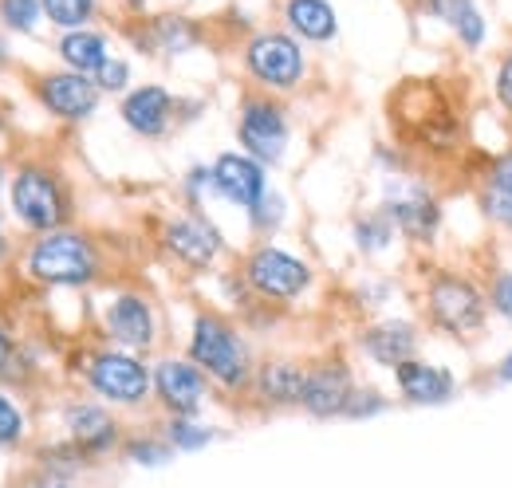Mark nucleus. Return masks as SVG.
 Listing matches in <instances>:
<instances>
[{
	"label": "nucleus",
	"instance_id": "f257e3e1",
	"mask_svg": "<svg viewBox=\"0 0 512 488\" xmlns=\"http://www.w3.org/2000/svg\"><path fill=\"white\" fill-rule=\"evenodd\" d=\"M190 359L225 390H241L253 378V355L245 339L217 315H197L190 335Z\"/></svg>",
	"mask_w": 512,
	"mask_h": 488
},
{
	"label": "nucleus",
	"instance_id": "f03ea898",
	"mask_svg": "<svg viewBox=\"0 0 512 488\" xmlns=\"http://www.w3.org/2000/svg\"><path fill=\"white\" fill-rule=\"evenodd\" d=\"M24 268L40 284H60V288H83L99 276V248L87 241L83 233L56 229L44 233L40 241L28 248Z\"/></svg>",
	"mask_w": 512,
	"mask_h": 488
},
{
	"label": "nucleus",
	"instance_id": "7ed1b4c3",
	"mask_svg": "<svg viewBox=\"0 0 512 488\" xmlns=\"http://www.w3.org/2000/svg\"><path fill=\"white\" fill-rule=\"evenodd\" d=\"M426 311L449 335H477L489 319V296L461 272H438L426 284Z\"/></svg>",
	"mask_w": 512,
	"mask_h": 488
},
{
	"label": "nucleus",
	"instance_id": "20e7f679",
	"mask_svg": "<svg viewBox=\"0 0 512 488\" xmlns=\"http://www.w3.org/2000/svg\"><path fill=\"white\" fill-rule=\"evenodd\" d=\"M12 209L32 233H56L67 221V189L44 166H24L12 178Z\"/></svg>",
	"mask_w": 512,
	"mask_h": 488
},
{
	"label": "nucleus",
	"instance_id": "39448f33",
	"mask_svg": "<svg viewBox=\"0 0 512 488\" xmlns=\"http://www.w3.org/2000/svg\"><path fill=\"white\" fill-rule=\"evenodd\" d=\"M245 67L260 87L292 91L304 79V48L288 32H256L245 48Z\"/></svg>",
	"mask_w": 512,
	"mask_h": 488
},
{
	"label": "nucleus",
	"instance_id": "423d86ee",
	"mask_svg": "<svg viewBox=\"0 0 512 488\" xmlns=\"http://www.w3.org/2000/svg\"><path fill=\"white\" fill-rule=\"evenodd\" d=\"M87 382L99 398L115 402V406H138L154 394V374L146 363H138V355L130 351H103L87 366Z\"/></svg>",
	"mask_w": 512,
	"mask_h": 488
},
{
	"label": "nucleus",
	"instance_id": "0eeeda50",
	"mask_svg": "<svg viewBox=\"0 0 512 488\" xmlns=\"http://www.w3.org/2000/svg\"><path fill=\"white\" fill-rule=\"evenodd\" d=\"M245 280L256 296L264 300H296L308 284H312V268L284 252V248H272V244H260L253 256L245 260Z\"/></svg>",
	"mask_w": 512,
	"mask_h": 488
},
{
	"label": "nucleus",
	"instance_id": "6e6552de",
	"mask_svg": "<svg viewBox=\"0 0 512 488\" xmlns=\"http://www.w3.org/2000/svg\"><path fill=\"white\" fill-rule=\"evenodd\" d=\"M237 138H241L249 158H256L260 166H272L288 150V119L272 99H245Z\"/></svg>",
	"mask_w": 512,
	"mask_h": 488
},
{
	"label": "nucleus",
	"instance_id": "1a4fd4ad",
	"mask_svg": "<svg viewBox=\"0 0 512 488\" xmlns=\"http://www.w3.org/2000/svg\"><path fill=\"white\" fill-rule=\"evenodd\" d=\"M154 394L174 418H190L201 410V402L209 394L205 370L193 359H162L154 366Z\"/></svg>",
	"mask_w": 512,
	"mask_h": 488
},
{
	"label": "nucleus",
	"instance_id": "9d476101",
	"mask_svg": "<svg viewBox=\"0 0 512 488\" xmlns=\"http://www.w3.org/2000/svg\"><path fill=\"white\" fill-rule=\"evenodd\" d=\"M36 95H40V103H44L52 115L79 122L99 107V95H103V91L95 87V79H87V75H79V71H52V75L40 79Z\"/></svg>",
	"mask_w": 512,
	"mask_h": 488
},
{
	"label": "nucleus",
	"instance_id": "9b49d317",
	"mask_svg": "<svg viewBox=\"0 0 512 488\" xmlns=\"http://www.w3.org/2000/svg\"><path fill=\"white\" fill-rule=\"evenodd\" d=\"M355 378L343 363H320L308 370V382H304V410L312 418H339L347 414L351 398H355Z\"/></svg>",
	"mask_w": 512,
	"mask_h": 488
},
{
	"label": "nucleus",
	"instance_id": "f8f14e48",
	"mask_svg": "<svg viewBox=\"0 0 512 488\" xmlns=\"http://www.w3.org/2000/svg\"><path fill=\"white\" fill-rule=\"evenodd\" d=\"M209 170H213V189H217L225 201L241 205V209H256L260 197L268 193L264 166H260L256 158H249V154H221Z\"/></svg>",
	"mask_w": 512,
	"mask_h": 488
},
{
	"label": "nucleus",
	"instance_id": "ddd939ff",
	"mask_svg": "<svg viewBox=\"0 0 512 488\" xmlns=\"http://www.w3.org/2000/svg\"><path fill=\"white\" fill-rule=\"evenodd\" d=\"M107 335L119 343V347H127V351H146L150 343H154V335H158V323H154V307L146 304L142 296H134V292H123V296H115L111 307H107Z\"/></svg>",
	"mask_w": 512,
	"mask_h": 488
},
{
	"label": "nucleus",
	"instance_id": "4468645a",
	"mask_svg": "<svg viewBox=\"0 0 512 488\" xmlns=\"http://www.w3.org/2000/svg\"><path fill=\"white\" fill-rule=\"evenodd\" d=\"M162 244H166L170 256H178L182 264H190V268H209V264L217 260V252H221V233H217L205 217L190 213V217H178V221L166 225Z\"/></svg>",
	"mask_w": 512,
	"mask_h": 488
},
{
	"label": "nucleus",
	"instance_id": "2eb2a0df",
	"mask_svg": "<svg viewBox=\"0 0 512 488\" xmlns=\"http://www.w3.org/2000/svg\"><path fill=\"white\" fill-rule=\"evenodd\" d=\"M394 382H398V394L414 406H446L457 390L453 374L446 366L422 363V359H410L394 370Z\"/></svg>",
	"mask_w": 512,
	"mask_h": 488
},
{
	"label": "nucleus",
	"instance_id": "dca6fc26",
	"mask_svg": "<svg viewBox=\"0 0 512 488\" xmlns=\"http://www.w3.org/2000/svg\"><path fill=\"white\" fill-rule=\"evenodd\" d=\"M170 119H174V95L166 87H158V83L134 87L127 99H123V122H127L134 134H142V138L166 134Z\"/></svg>",
	"mask_w": 512,
	"mask_h": 488
},
{
	"label": "nucleus",
	"instance_id": "f3484780",
	"mask_svg": "<svg viewBox=\"0 0 512 488\" xmlns=\"http://www.w3.org/2000/svg\"><path fill=\"white\" fill-rule=\"evenodd\" d=\"M418 4H422V12H426L430 20L446 24L449 32L461 40V48L477 52V48L485 44L489 24H485V16H481L477 0H418Z\"/></svg>",
	"mask_w": 512,
	"mask_h": 488
},
{
	"label": "nucleus",
	"instance_id": "a211bd4d",
	"mask_svg": "<svg viewBox=\"0 0 512 488\" xmlns=\"http://www.w3.org/2000/svg\"><path fill=\"white\" fill-rule=\"evenodd\" d=\"M386 221L394 225V233L410 237V241H434L438 225H442V209L434 197L426 193H414V197H398V201H386Z\"/></svg>",
	"mask_w": 512,
	"mask_h": 488
},
{
	"label": "nucleus",
	"instance_id": "6ab92c4d",
	"mask_svg": "<svg viewBox=\"0 0 512 488\" xmlns=\"http://www.w3.org/2000/svg\"><path fill=\"white\" fill-rule=\"evenodd\" d=\"M363 351L379 366L398 370L402 363L418 359V331H414L410 323L390 319V323H379V327H371V331L363 335Z\"/></svg>",
	"mask_w": 512,
	"mask_h": 488
},
{
	"label": "nucleus",
	"instance_id": "aec40b11",
	"mask_svg": "<svg viewBox=\"0 0 512 488\" xmlns=\"http://www.w3.org/2000/svg\"><path fill=\"white\" fill-rule=\"evenodd\" d=\"M304 382H308V370L292 363V359H272V363L256 370V390L272 406H300L304 402Z\"/></svg>",
	"mask_w": 512,
	"mask_h": 488
},
{
	"label": "nucleus",
	"instance_id": "412c9836",
	"mask_svg": "<svg viewBox=\"0 0 512 488\" xmlns=\"http://www.w3.org/2000/svg\"><path fill=\"white\" fill-rule=\"evenodd\" d=\"M67 429H71V437L83 453H103L119 441V429L111 422V414L103 406H87V402L67 410Z\"/></svg>",
	"mask_w": 512,
	"mask_h": 488
},
{
	"label": "nucleus",
	"instance_id": "4be33fe9",
	"mask_svg": "<svg viewBox=\"0 0 512 488\" xmlns=\"http://www.w3.org/2000/svg\"><path fill=\"white\" fill-rule=\"evenodd\" d=\"M284 20H288L292 36L312 40V44H327V40H335V32H339L335 8H331L327 0H288V4H284Z\"/></svg>",
	"mask_w": 512,
	"mask_h": 488
},
{
	"label": "nucleus",
	"instance_id": "5701e85b",
	"mask_svg": "<svg viewBox=\"0 0 512 488\" xmlns=\"http://www.w3.org/2000/svg\"><path fill=\"white\" fill-rule=\"evenodd\" d=\"M481 209L493 225L512 229V150L497 154L493 166L485 170V185H481Z\"/></svg>",
	"mask_w": 512,
	"mask_h": 488
},
{
	"label": "nucleus",
	"instance_id": "b1692460",
	"mask_svg": "<svg viewBox=\"0 0 512 488\" xmlns=\"http://www.w3.org/2000/svg\"><path fill=\"white\" fill-rule=\"evenodd\" d=\"M60 60H64L71 71H79V75H95L103 63L111 60L107 36H103V32H91V28L64 32V40H60Z\"/></svg>",
	"mask_w": 512,
	"mask_h": 488
},
{
	"label": "nucleus",
	"instance_id": "393cba45",
	"mask_svg": "<svg viewBox=\"0 0 512 488\" xmlns=\"http://www.w3.org/2000/svg\"><path fill=\"white\" fill-rule=\"evenodd\" d=\"M40 4H44V16L67 32L87 28V20L95 16V0H40Z\"/></svg>",
	"mask_w": 512,
	"mask_h": 488
},
{
	"label": "nucleus",
	"instance_id": "a878e982",
	"mask_svg": "<svg viewBox=\"0 0 512 488\" xmlns=\"http://www.w3.org/2000/svg\"><path fill=\"white\" fill-rule=\"evenodd\" d=\"M154 36H158V44H162L166 52H186V48H193V40H197L193 24L182 20V16H162V20L154 24Z\"/></svg>",
	"mask_w": 512,
	"mask_h": 488
},
{
	"label": "nucleus",
	"instance_id": "bb28decb",
	"mask_svg": "<svg viewBox=\"0 0 512 488\" xmlns=\"http://www.w3.org/2000/svg\"><path fill=\"white\" fill-rule=\"evenodd\" d=\"M0 16L12 32H32L44 16V4L40 0H0Z\"/></svg>",
	"mask_w": 512,
	"mask_h": 488
},
{
	"label": "nucleus",
	"instance_id": "cd10ccee",
	"mask_svg": "<svg viewBox=\"0 0 512 488\" xmlns=\"http://www.w3.org/2000/svg\"><path fill=\"white\" fill-rule=\"evenodd\" d=\"M166 441H170L174 449H182V453H193V449H201V445L213 441V429L197 426L190 418H174L170 429H166Z\"/></svg>",
	"mask_w": 512,
	"mask_h": 488
},
{
	"label": "nucleus",
	"instance_id": "c85d7f7f",
	"mask_svg": "<svg viewBox=\"0 0 512 488\" xmlns=\"http://www.w3.org/2000/svg\"><path fill=\"white\" fill-rule=\"evenodd\" d=\"M355 237H359V248L379 252V248H386L390 237H394V225L386 221V213H379V217H371V221H359V225H355Z\"/></svg>",
	"mask_w": 512,
	"mask_h": 488
},
{
	"label": "nucleus",
	"instance_id": "c756f323",
	"mask_svg": "<svg viewBox=\"0 0 512 488\" xmlns=\"http://www.w3.org/2000/svg\"><path fill=\"white\" fill-rule=\"evenodd\" d=\"M485 296H489V311H497L501 319L512 323V272H497L493 284L485 288Z\"/></svg>",
	"mask_w": 512,
	"mask_h": 488
},
{
	"label": "nucleus",
	"instance_id": "7c9ffc66",
	"mask_svg": "<svg viewBox=\"0 0 512 488\" xmlns=\"http://www.w3.org/2000/svg\"><path fill=\"white\" fill-rule=\"evenodd\" d=\"M127 453L130 461H138V465H162V461H170L174 445L170 441H130Z\"/></svg>",
	"mask_w": 512,
	"mask_h": 488
},
{
	"label": "nucleus",
	"instance_id": "2f4dec72",
	"mask_svg": "<svg viewBox=\"0 0 512 488\" xmlns=\"http://www.w3.org/2000/svg\"><path fill=\"white\" fill-rule=\"evenodd\" d=\"M127 79H130L127 60H107L99 71H95V87H99V91H123Z\"/></svg>",
	"mask_w": 512,
	"mask_h": 488
},
{
	"label": "nucleus",
	"instance_id": "473e14b6",
	"mask_svg": "<svg viewBox=\"0 0 512 488\" xmlns=\"http://www.w3.org/2000/svg\"><path fill=\"white\" fill-rule=\"evenodd\" d=\"M20 433H24V414L0 394V445H12V441H20Z\"/></svg>",
	"mask_w": 512,
	"mask_h": 488
},
{
	"label": "nucleus",
	"instance_id": "72a5a7b5",
	"mask_svg": "<svg viewBox=\"0 0 512 488\" xmlns=\"http://www.w3.org/2000/svg\"><path fill=\"white\" fill-rule=\"evenodd\" d=\"M379 410H386V398L379 390H355V398L347 406V418H371Z\"/></svg>",
	"mask_w": 512,
	"mask_h": 488
},
{
	"label": "nucleus",
	"instance_id": "f704fd0d",
	"mask_svg": "<svg viewBox=\"0 0 512 488\" xmlns=\"http://www.w3.org/2000/svg\"><path fill=\"white\" fill-rule=\"evenodd\" d=\"M249 213H253V221L260 229H272V225H280V217H284V201H280L276 193H264L260 205L249 209Z\"/></svg>",
	"mask_w": 512,
	"mask_h": 488
},
{
	"label": "nucleus",
	"instance_id": "c9c22d12",
	"mask_svg": "<svg viewBox=\"0 0 512 488\" xmlns=\"http://www.w3.org/2000/svg\"><path fill=\"white\" fill-rule=\"evenodd\" d=\"M497 99H501V107L512 115V52H505L501 63H497Z\"/></svg>",
	"mask_w": 512,
	"mask_h": 488
},
{
	"label": "nucleus",
	"instance_id": "e433bc0d",
	"mask_svg": "<svg viewBox=\"0 0 512 488\" xmlns=\"http://www.w3.org/2000/svg\"><path fill=\"white\" fill-rule=\"evenodd\" d=\"M8 359H12V339H8L4 327H0V366L8 363Z\"/></svg>",
	"mask_w": 512,
	"mask_h": 488
},
{
	"label": "nucleus",
	"instance_id": "4c0bfd02",
	"mask_svg": "<svg viewBox=\"0 0 512 488\" xmlns=\"http://www.w3.org/2000/svg\"><path fill=\"white\" fill-rule=\"evenodd\" d=\"M497 378H501V382H512V351L501 359V366H497Z\"/></svg>",
	"mask_w": 512,
	"mask_h": 488
},
{
	"label": "nucleus",
	"instance_id": "58836bf2",
	"mask_svg": "<svg viewBox=\"0 0 512 488\" xmlns=\"http://www.w3.org/2000/svg\"><path fill=\"white\" fill-rule=\"evenodd\" d=\"M40 488H67V485H60V481H52V485H40Z\"/></svg>",
	"mask_w": 512,
	"mask_h": 488
},
{
	"label": "nucleus",
	"instance_id": "ea45409f",
	"mask_svg": "<svg viewBox=\"0 0 512 488\" xmlns=\"http://www.w3.org/2000/svg\"><path fill=\"white\" fill-rule=\"evenodd\" d=\"M0 256H4V229H0Z\"/></svg>",
	"mask_w": 512,
	"mask_h": 488
},
{
	"label": "nucleus",
	"instance_id": "a19ab883",
	"mask_svg": "<svg viewBox=\"0 0 512 488\" xmlns=\"http://www.w3.org/2000/svg\"><path fill=\"white\" fill-rule=\"evenodd\" d=\"M0 56H4V52H0Z\"/></svg>",
	"mask_w": 512,
	"mask_h": 488
},
{
	"label": "nucleus",
	"instance_id": "79ce46f5",
	"mask_svg": "<svg viewBox=\"0 0 512 488\" xmlns=\"http://www.w3.org/2000/svg\"><path fill=\"white\" fill-rule=\"evenodd\" d=\"M0 182H4V178H0Z\"/></svg>",
	"mask_w": 512,
	"mask_h": 488
}]
</instances>
